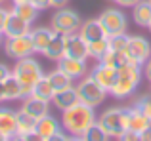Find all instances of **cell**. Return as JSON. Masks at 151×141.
<instances>
[{
  "instance_id": "30",
  "label": "cell",
  "mask_w": 151,
  "mask_h": 141,
  "mask_svg": "<svg viewBox=\"0 0 151 141\" xmlns=\"http://www.w3.org/2000/svg\"><path fill=\"white\" fill-rule=\"evenodd\" d=\"M132 107H136L140 113H144L147 118H151V93H144V95L136 97L132 103Z\"/></svg>"
},
{
  "instance_id": "40",
  "label": "cell",
  "mask_w": 151,
  "mask_h": 141,
  "mask_svg": "<svg viewBox=\"0 0 151 141\" xmlns=\"http://www.w3.org/2000/svg\"><path fill=\"white\" fill-rule=\"evenodd\" d=\"M69 0H52V8H63Z\"/></svg>"
},
{
  "instance_id": "24",
  "label": "cell",
  "mask_w": 151,
  "mask_h": 141,
  "mask_svg": "<svg viewBox=\"0 0 151 141\" xmlns=\"http://www.w3.org/2000/svg\"><path fill=\"white\" fill-rule=\"evenodd\" d=\"M42 56H44L46 59H50V61H59L63 56H65V40H63V34H58V36L50 42Z\"/></svg>"
},
{
  "instance_id": "48",
  "label": "cell",
  "mask_w": 151,
  "mask_h": 141,
  "mask_svg": "<svg viewBox=\"0 0 151 141\" xmlns=\"http://www.w3.org/2000/svg\"><path fill=\"white\" fill-rule=\"evenodd\" d=\"M4 2H6V0H0V6H2V4H4Z\"/></svg>"
},
{
  "instance_id": "6",
  "label": "cell",
  "mask_w": 151,
  "mask_h": 141,
  "mask_svg": "<svg viewBox=\"0 0 151 141\" xmlns=\"http://www.w3.org/2000/svg\"><path fill=\"white\" fill-rule=\"evenodd\" d=\"M82 25V19L78 15V11L71 10V8H55V11L50 17V27L58 34H73L78 33Z\"/></svg>"
},
{
  "instance_id": "51",
  "label": "cell",
  "mask_w": 151,
  "mask_h": 141,
  "mask_svg": "<svg viewBox=\"0 0 151 141\" xmlns=\"http://www.w3.org/2000/svg\"><path fill=\"white\" fill-rule=\"evenodd\" d=\"M111 2H113V0H111Z\"/></svg>"
},
{
  "instance_id": "47",
  "label": "cell",
  "mask_w": 151,
  "mask_h": 141,
  "mask_svg": "<svg viewBox=\"0 0 151 141\" xmlns=\"http://www.w3.org/2000/svg\"><path fill=\"white\" fill-rule=\"evenodd\" d=\"M147 31H149V33H151V21H149V25H147Z\"/></svg>"
},
{
  "instance_id": "12",
  "label": "cell",
  "mask_w": 151,
  "mask_h": 141,
  "mask_svg": "<svg viewBox=\"0 0 151 141\" xmlns=\"http://www.w3.org/2000/svg\"><path fill=\"white\" fill-rule=\"evenodd\" d=\"M58 69L63 70V73H65L67 76H71L73 80H81L82 76L88 74V65H86V61L73 59V57H67V56H63L61 59L58 61Z\"/></svg>"
},
{
  "instance_id": "18",
  "label": "cell",
  "mask_w": 151,
  "mask_h": 141,
  "mask_svg": "<svg viewBox=\"0 0 151 141\" xmlns=\"http://www.w3.org/2000/svg\"><path fill=\"white\" fill-rule=\"evenodd\" d=\"M75 103H78V93H77V88L71 86L67 90H61V92H55L54 97H52V105H54L58 111H65V109L73 107Z\"/></svg>"
},
{
  "instance_id": "21",
  "label": "cell",
  "mask_w": 151,
  "mask_h": 141,
  "mask_svg": "<svg viewBox=\"0 0 151 141\" xmlns=\"http://www.w3.org/2000/svg\"><path fill=\"white\" fill-rule=\"evenodd\" d=\"M128 130L138 132V134H144L145 130H149V118L136 107H128Z\"/></svg>"
},
{
  "instance_id": "39",
  "label": "cell",
  "mask_w": 151,
  "mask_h": 141,
  "mask_svg": "<svg viewBox=\"0 0 151 141\" xmlns=\"http://www.w3.org/2000/svg\"><path fill=\"white\" fill-rule=\"evenodd\" d=\"M142 70H144V76H145V78H147V80L151 82V57H149V59L144 63V69H142Z\"/></svg>"
},
{
  "instance_id": "10",
  "label": "cell",
  "mask_w": 151,
  "mask_h": 141,
  "mask_svg": "<svg viewBox=\"0 0 151 141\" xmlns=\"http://www.w3.org/2000/svg\"><path fill=\"white\" fill-rule=\"evenodd\" d=\"M63 40H65V56L67 57H73V59H82V61H86L90 57L88 44L84 42V38H82L78 33L63 34Z\"/></svg>"
},
{
  "instance_id": "27",
  "label": "cell",
  "mask_w": 151,
  "mask_h": 141,
  "mask_svg": "<svg viewBox=\"0 0 151 141\" xmlns=\"http://www.w3.org/2000/svg\"><path fill=\"white\" fill-rule=\"evenodd\" d=\"M12 10L15 11V14L19 15V17H23L25 21H29L31 25H33L35 21H37V17H38V10L33 6L31 2H25V4H14V8Z\"/></svg>"
},
{
  "instance_id": "16",
  "label": "cell",
  "mask_w": 151,
  "mask_h": 141,
  "mask_svg": "<svg viewBox=\"0 0 151 141\" xmlns=\"http://www.w3.org/2000/svg\"><path fill=\"white\" fill-rule=\"evenodd\" d=\"M23 103H21V111H25L27 115H31L33 118H42L44 115H48L50 113V101H44V99H38V97L35 95H27L23 97Z\"/></svg>"
},
{
  "instance_id": "8",
  "label": "cell",
  "mask_w": 151,
  "mask_h": 141,
  "mask_svg": "<svg viewBox=\"0 0 151 141\" xmlns=\"http://www.w3.org/2000/svg\"><path fill=\"white\" fill-rule=\"evenodd\" d=\"M124 53H126L130 63H136L142 67L151 57V42L145 36H140V34H130L128 46H126Z\"/></svg>"
},
{
  "instance_id": "29",
  "label": "cell",
  "mask_w": 151,
  "mask_h": 141,
  "mask_svg": "<svg viewBox=\"0 0 151 141\" xmlns=\"http://www.w3.org/2000/svg\"><path fill=\"white\" fill-rule=\"evenodd\" d=\"M81 137H82V141H109V135L103 132V128L98 122H94Z\"/></svg>"
},
{
  "instance_id": "28",
  "label": "cell",
  "mask_w": 151,
  "mask_h": 141,
  "mask_svg": "<svg viewBox=\"0 0 151 141\" xmlns=\"http://www.w3.org/2000/svg\"><path fill=\"white\" fill-rule=\"evenodd\" d=\"M100 61H101V63H105V65H109V67H113V69H119V67H122L124 63H128V57H126L124 52L107 50V53L101 57Z\"/></svg>"
},
{
  "instance_id": "7",
  "label": "cell",
  "mask_w": 151,
  "mask_h": 141,
  "mask_svg": "<svg viewBox=\"0 0 151 141\" xmlns=\"http://www.w3.org/2000/svg\"><path fill=\"white\" fill-rule=\"evenodd\" d=\"M98 21L101 23L107 36H115V34L126 33V29H128V17H126V14L121 8H105L98 15Z\"/></svg>"
},
{
  "instance_id": "15",
  "label": "cell",
  "mask_w": 151,
  "mask_h": 141,
  "mask_svg": "<svg viewBox=\"0 0 151 141\" xmlns=\"http://www.w3.org/2000/svg\"><path fill=\"white\" fill-rule=\"evenodd\" d=\"M90 74H92V78L101 86V88H105L107 92H111V88H113V84H115V78H117V69H113V67H109V65L98 61V65L90 70Z\"/></svg>"
},
{
  "instance_id": "43",
  "label": "cell",
  "mask_w": 151,
  "mask_h": 141,
  "mask_svg": "<svg viewBox=\"0 0 151 141\" xmlns=\"http://www.w3.org/2000/svg\"><path fill=\"white\" fill-rule=\"evenodd\" d=\"M69 141H82L81 135H69Z\"/></svg>"
},
{
  "instance_id": "5",
  "label": "cell",
  "mask_w": 151,
  "mask_h": 141,
  "mask_svg": "<svg viewBox=\"0 0 151 141\" xmlns=\"http://www.w3.org/2000/svg\"><path fill=\"white\" fill-rule=\"evenodd\" d=\"M75 88H77V93H78V101L88 105V107H92V109H96V107H100L101 103H105L107 93H109L105 88H101V86L94 80L92 74L82 76Z\"/></svg>"
},
{
  "instance_id": "45",
  "label": "cell",
  "mask_w": 151,
  "mask_h": 141,
  "mask_svg": "<svg viewBox=\"0 0 151 141\" xmlns=\"http://www.w3.org/2000/svg\"><path fill=\"white\" fill-rule=\"evenodd\" d=\"M0 141H10V137H6V135H2V134H0Z\"/></svg>"
},
{
  "instance_id": "17",
  "label": "cell",
  "mask_w": 151,
  "mask_h": 141,
  "mask_svg": "<svg viewBox=\"0 0 151 141\" xmlns=\"http://www.w3.org/2000/svg\"><path fill=\"white\" fill-rule=\"evenodd\" d=\"M0 134L6 137H14L17 134V111L0 107Z\"/></svg>"
},
{
  "instance_id": "25",
  "label": "cell",
  "mask_w": 151,
  "mask_h": 141,
  "mask_svg": "<svg viewBox=\"0 0 151 141\" xmlns=\"http://www.w3.org/2000/svg\"><path fill=\"white\" fill-rule=\"evenodd\" d=\"M48 78H50V82H52V88H54V92H61V90H67V88H71V86H75L73 84V78L71 76H67L63 70H59V69H54V70H50L48 73Z\"/></svg>"
},
{
  "instance_id": "1",
  "label": "cell",
  "mask_w": 151,
  "mask_h": 141,
  "mask_svg": "<svg viewBox=\"0 0 151 141\" xmlns=\"http://www.w3.org/2000/svg\"><path fill=\"white\" fill-rule=\"evenodd\" d=\"M96 120L98 116L94 109L81 103V101L61 113V126L69 135H82Z\"/></svg>"
},
{
  "instance_id": "37",
  "label": "cell",
  "mask_w": 151,
  "mask_h": 141,
  "mask_svg": "<svg viewBox=\"0 0 151 141\" xmlns=\"http://www.w3.org/2000/svg\"><path fill=\"white\" fill-rule=\"evenodd\" d=\"M10 74H12V69L8 67L6 63H2V61H0V84H2V82L10 76Z\"/></svg>"
},
{
  "instance_id": "3",
  "label": "cell",
  "mask_w": 151,
  "mask_h": 141,
  "mask_svg": "<svg viewBox=\"0 0 151 141\" xmlns=\"http://www.w3.org/2000/svg\"><path fill=\"white\" fill-rule=\"evenodd\" d=\"M12 73H14V76L17 78L19 82H21L23 92H25V97L31 95L33 86L44 76V69H42V65L38 63L33 56L23 57V59H17L15 65H14V69H12Z\"/></svg>"
},
{
  "instance_id": "20",
  "label": "cell",
  "mask_w": 151,
  "mask_h": 141,
  "mask_svg": "<svg viewBox=\"0 0 151 141\" xmlns=\"http://www.w3.org/2000/svg\"><path fill=\"white\" fill-rule=\"evenodd\" d=\"M4 88V95H6V101H15V99H23L25 97V92H23V86L17 78L14 76V73L2 82Z\"/></svg>"
},
{
  "instance_id": "22",
  "label": "cell",
  "mask_w": 151,
  "mask_h": 141,
  "mask_svg": "<svg viewBox=\"0 0 151 141\" xmlns=\"http://www.w3.org/2000/svg\"><path fill=\"white\" fill-rule=\"evenodd\" d=\"M132 19L138 27H145L147 29L149 21H151V4L147 0H142L132 8Z\"/></svg>"
},
{
  "instance_id": "9",
  "label": "cell",
  "mask_w": 151,
  "mask_h": 141,
  "mask_svg": "<svg viewBox=\"0 0 151 141\" xmlns=\"http://www.w3.org/2000/svg\"><path fill=\"white\" fill-rule=\"evenodd\" d=\"M4 53L10 59H23V57H29L35 53L33 48V40H31L29 34H23V36H12V38H4Z\"/></svg>"
},
{
  "instance_id": "14",
  "label": "cell",
  "mask_w": 151,
  "mask_h": 141,
  "mask_svg": "<svg viewBox=\"0 0 151 141\" xmlns=\"http://www.w3.org/2000/svg\"><path fill=\"white\" fill-rule=\"evenodd\" d=\"M78 34L84 38V42H86L88 46L107 36L105 31H103V27H101V23L98 21V17H96V19L92 17V19H86V21H82L81 29H78Z\"/></svg>"
},
{
  "instance_id": "4",
  "label": "cell",
  "mask_w": 151,
  "mask_h": 141,
  "mask_svg": "<svg viewBox=\"0 0 151 141\" xmlns=\"http://www.w3.org/2000/svg\"><path fill=\"white\" fill-rule=\"evenodd\" d=\"M98 124L109 137L117 139L124 130H128V107H109L98 116Z\"/></svg>"
},
{
  "instance_id": "13",
  "label": "cell",
  "mask_w": 151,
  "mask_h": 141,
  "mask_svg": "<svg viewBox=\"0 0 151 141\" xmlns=\"http://www.w3.org/2000/svg\"><path fill=\"white\" fill-rule=\"evenodd\" d=\"M29 36H31V40H33L35 53H40L42 56L44 50L48 48V44L58 36V33H55L52 27H35V29H31Z\"/></svg>"
},
{
  "instance_id": "38",
  "label": "cell",
  "mask_w": 151,
  "mask_h": 141,
  "mask_svg": "<svg viewBox=\"0 0 151 141\" xmlns=\"http://www.w3.org/2000/svg\"><path fill=\"white\" fill-rule=\"evenodd\" d=\"M8 15H10V10H6L4 6H0V31H4V25H6Z\"/></svg>"
},
{
  "instance_id": "11",
  "label": "cell",
  "mask_w": 151,
  "mask_h": 141,
  "mask_svg": "<svg viewBox=\"0 0 151 141\" xmlns=\"http://www.w3.org/2000/svg\"><path fill=\"white\" fill-rule=\"evenodd\" d=\"M31 23L25 21L23 17H19L14 10H10V15L6 19V25H4V38H12V36H23V34L31 33Z\"/></svg>"
},
{
  "instance_id": "36",
  "label": "cell",
  "mask_w": 151,
  "mask_h": 141,
  "mask_svg": "<svg viewBox=\"0 0 151 141\" xmlns=\"http://www.w3.org/2000/svg\"><path fill=\"white\" fill-rule=\"evenodd\" d=\"M44 141H69V134H63V130L61 132H58V134H54V135H50V137H46Z\"/></svg>"
},
{
  "instance_id": "32",
  "label": "cell",
  "mask_w": 151,
  "mask_h": 141,
  "mask_svg": "<svg viewBox=\"0 0 151 141\" xmlns=\"http://www.w3.org/2000/svg\"><path fill=\"white\" fill-rule=\"evenodd\" d=\"M10 141H44V139H42L40 135L37 134V132H33V134H27V135L15 134L14 137H10Z\"/></svg>"
},
{
  "instance_id": "19",
  "label": "cell",
  "mask_w": 151,
  "mask_h": 141,
  "mask_svg": "<svg viewBox=\"0 0 151 141\" xmlns=\"http://www.w3.org/2000/svg\"><path fill=\"white\" fill-rule=\"evenodd\" d=\"M61 130H63L61 122H59L55 116H52L50 113H48V115H44L42 118H38L37 120V128H35V132H37L42 139L50 137V135L58 134V132H61Z\"/></svg>"
},
{
  "instance_id": "50",
  "label": "cell",
  "mask_w": 151,
  "mask_h": 141,
  "mask_svg": "<svg viewBox=\"0 0 151 141\" xmlns=\"http://www.w3.org/2000/svg\"><path fill=\"white\" fill-rule=\"evenodd\" d=\"M147 2H149V4H151V0H147Z\"/></svg>"
},
{
  "instance_id": "23",
  "label": "cell",
  "mask_w": 151,
  "mask_h": 141,
  "mask_svg": "<svg viewBox=\"0 0 151 141\" xmlns=\"http://www.w3.org/2000/svg\"><path fill=\"white\" fill-rule=\"evenodd\" d=\"M54 93L55 92H54V88H52V82H50L48 74H44V76L33 86V90H31V95L38 97V99H44V101H50V103H52Z\"/></svg>"
},
{
  "instance_id": "46",
  "label": "cell",
  "mask_w": 151,
  "mask_h": 141,
  "mask_svg": "<svg viewBox=\"0 0 151 141\" xmlns=\"http://www.w3.org/2000/svg\"><path fill=\"white\" fill-rule=\"evenodd\" d=\"M2 36H4V33H2V31H0V46H2V44H4V40H2Z\"/></svg>"
},
{
  "instance_id": "49",
  "label": "cell",
  "mask_w": 151,
  "mask_h": 141,
  "mask_svg": "<svg viewBox=\"0 0 151 141\" xmlns=\"http://www.w3.org/2000/svg\"><path fill=\"white\" fill-rule=\"evenodd\" d=\"M149 130H151V118H149Z\"/></svg>"
},
{
  "instance_id": "44",
  "label": "cell",
  "mask_w": 151,
  "mask_h": 141,
  "mask_svg": "<svg viewBox=\"0 0 151 141\" xmlns=\"http://www.w3.org/2000/svg\"><path fill=\"white\" fill-rule=\"evenodd\" d=\"M25 2H31V0H12V4H25Z\"/></svg>"
},
{
  "instance_id": "41",
  "label": "cell",
  "mask_w": 151,
  "mask_h": 141,
  "mask_svg": "<svg viewBox=\"0 0 151 141\" xmlns=\"http://www.w3.org/2000/svg\"><path fill=\"white\" fill-rule=\"evenodd\" d=\"M140 141H151V130H145L144 134H140Z\"/></svg>"
},
{
  "instance_id": "26",
  "label": "cell",
  "mask_w": 151,
  "mask_h": 141,
  "mask_svg": "<svg viewBox=\"0 0 151 141\" xmlns=\"http://www.w3.org/2000/svg\"><path fill=\"white\" fill-rule=\"evenodd\" d=\"M35 128H37V118H33L31 115H27L25 111L19 109L17 111V134H21V135L33 134Z\"/></svg>"
},
{
  "instance_id": "35",
  "label": "cell",
  "mask_w": 151,
  "mask_h": 141,
  "mask_svg": "<svg viewBox=\"0 0 151 141\" xmlns=\"http://www.w3.org/2000/svg\"><path fill=\"white\" fill-rule=\"evenodd\" d=\"M115 4H117L119 8H130V10H132L134 6H136L138 2H142V0H113Z\"/></svg>"
},
{
  "instance_id": "31",
  "label": "cell",
  "mask_w": 151,
  "mask_h": 141,
  "mask_svg": "<svg viewBox=\"0 0 151 141\" xmlns=\"http://www.w3.org/2000/svg\"><path fill=\"white\" fill-rule=\"evenodd\" d=\"M128 36H130V34H126V33L109 36V50H115V52H124L126 46H128Z\"/></svg>"
},
{
  "instance_id": "42",
  "label": "cell",
  "mask_w": 151,
  "mask_h": 141,
  "mask_svg": "<svg viewBox=\"0 0 151 141\" xmlns=\"http://www.w3.org/2000/svg\"><path fill=\"white\" fill-rule=\"evenodd\" d=\"M4 101H6V95H4V88L0 84V103H4Z\"/></svg>"
},
{
  "instance_id": "2",
  "label": "cell",
  "mask_w": 151,
  "mask_h": 141,
  "mask_svg": "<svg viewBox=\"0 0 151 141\" xmlns=\"http://www.w3.org/2000/svg\"><path fill=\"white\" fill-rule=\"evenodd\" d=\"M142 76H144V70H142L140 65L128 61V63H124L122 67L117 69V78H115V84L109 93L115 99H126L138 90Z\"/></svg>"
},
{
  "instance_id": "34",
  "label": "cell",
  "mask_w": 151,
  "mask_h": 141,
  "mask_svg": "<svg viewBox=\"0 0 151 141\" xmlns=\"http://www.w3.org/2000/svg\"><path fill=\"white\" fill-rule=\"evenodd\" d=\"M31 4H33L38 11H44V10H48V8H52V0H31Z\"/></svg>"
},
{
  "instance_id": "33",
  "label": "cell",
  "mask_w": 151,
  "mask_h": 141,
  "mask_svg": "<svg viewBox=\"0 0 151 141\" xmlns=\"http://www.w3.org/2000/svg\"><path fill=\"white\" fill-rule=\"evenodd\" d=\"M117 141H140V134H138V132H132V130H124L117 137Z\"/></svg>"
}]
</instances>
